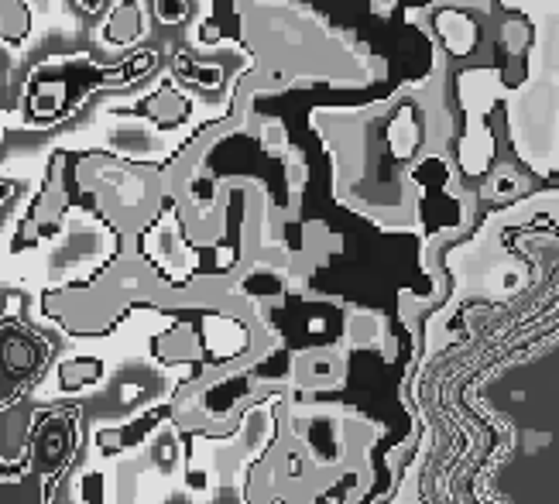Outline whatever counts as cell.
<instances>
[{
	"label": "cell",
	"instance_id": "6da1fadb",
	"mask_svg": "<svg viewBox=\"0 0 559 504\" xmlns=\"http://www.w3.org/2000/svg\"><path fill=\"white\" fill-rule=\"evenodd\" d=\"M52 343L38 336L18 316L0 319V405L25 395V388L45 371Z\"/></svg>",
	"mask_w": 559,
	"mask_h": 504
},
{
	"label": "cell",
	"instance_id": "7a4b0ae2",
	"mask_svg": "<svg viewBox=\"0 0 559 504\" xmlns=\"http://www.w3.org/2000/svg\"><path fill=\"white\" fill-rule=\"evenodd\" d=\"M76 450V412H45L38 415L35 439H31V477L42 480V501L49 504L55 477L62 474Z\"/></svg>",
	"mask_w": 559,
	"mask_h": 504
},
{
	"label": "cell",
	"instance_id": "3957f363",
	"mask_svg": "<svg viewBox=\"0 0 559 504\" xmlns=\"http://www.w3.org/2000/svg\"><path fill=\"white\" fill-rule=\"evenodd\" d=\"M69 213V192L62 186V155H55V162L49 165V179H45L42 192L35 196V203L28 206L25 220L18 227V237H14V251L21 247H35L38 240L55 237L62 230V216Z\"/></svg>",
	"mask_w": 559,
	"mask_h": 504
},
{
	"label": "cell",
	"instance_id": "277c9868",
	"mask_svg": "<svg viewBox=\"0 0 559 504\" xmlns=\"http://www.w3.org/2000/svg\"><path fill=\"white\" fill-rule=\"evenodd\" d=\"M35 426H38V412L25 398H14V402L0 405V470L14 474V470L28 467Z\"/></svg>",
	"mask_w": 559,
	"mask_h": 504
},
{
	"label": "cell",
	"instance_id": "5b68a950",
	"mask_svg": "<svg viewBox=\"0 0 559 504\" xmlns=\"http://www.w3.org/2000/svg\"><path fill=\"white\" fill-rule=\"evenodd\" d=\"M31 28H35V14L28 0H0V42L21 48L31 38Z\"/></svg>",
	"mask_w": 559,
	"mask_h": 504
},
{
	"label": "cell",
	"instance_id": "8992f818",
	"mask_svg": "<svg viewBox=\"0 0 559 504\" xmlns=\"http://www.w3.org/2000/svg\"><path fill=\"white\" fill-rule=\"evenodd\" d=\"M55 378H59V388L66 391H79V388H90V384H97L103 378V364L93 357H73V360H62L59 371H55Z\"/></svg>",
	"mask_w": 559,
	"mask_h": 504
},
{
	"label": "cell",
	"instance_id": "52a82bcc",
	"mask_svg": "<svg viewBox=\"0 0 559 504\" xmlns=\"http://www.w3.org/2000/svg\"><path fill=\"white\" fill-rule=\"evenodd\" d=\"M141 31V7L138 0H121L114 7V14L107 18V28H103V38L114 45H127L134 42V35Z\"/></svg>",
	"mask_w": 559,
	"mask_h": 504
},
{
	"label": "cell",
	"instance_id": "ba28073f",
	"mask_svg": "<svg viewBox=\"0 0 559 504\" xmlns=\"http://www.w3.org/2000/svg\"><path fill=\"white\" fill-rule=\"evenodd\" d=\"M103 4H107V0H76V7L79 11H86V14H97Z\"/></svg>",
	"mask_w": 559,
	"mask_h": 504
},
{
	"label": "cell",
	"instance_id": "9c48e42d",
	"mask_svg": "<svg viewBox=\"0 0 559 504\" xmlns=\"http://www.w3.org/2000/svg\"><path fill=\"white\" fill-rule=\"evenodd\" d=\"M11 192H14V186H11V182H0V203H4V199L11 196Z\"/></svg>",
	"mask_w": 559,
	"mask_h": 504
}]
</instances>
